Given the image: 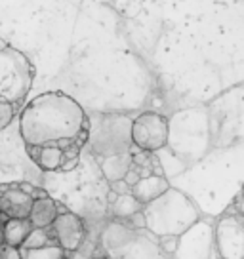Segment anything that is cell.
Segmentation results:
<instances>
[{
	"label": "cell",
	"instance_id": "cell-1",
	"mask_svg": "<svg viewBox=\"0 0 244 259\" xmlns=\"http://www.w3.org/2000/svg\"><path fill=\"white\" fill-rule=\"evenodd\" d=\"M19 136L27 145H59L76 139L90 120L80 103L65 92H46L19 109Z\"/></svg>",
	"mask_w": 244,
	"mask_h": 259
},
{
	"label": "cell",
	"instance_id": "cell-2",
	"mask_svg": "<svg viewBox=\"0 0 244 259\" xmlns=\"http://www.w3.org/2000/svg\"><path fill=\"white\" fill-rule=\"evenodd\" d=\"M141 211L145 215V227L156 236H178L198 219L193 200L174 187H168L162 194L143 204Z\"/></svg>",
	"mask_w": 244,
	"mask_h": 259
},
{
	"label": "cell",
	"instance_id": "cell-3",
	"mask_svg": "<svg viewBox=\"0 0 244 259\" xmlns=\"http://www.w3.org/2000/svg\"><path fill=\"white\" fill-rule=\"evenodd\" d=\"M99 248L113 259H156L166 257L160 250L158 236L147 227L111 221L99 235Z\"/></svg>",
	"mask_w": 244,
	"mask_h": 259
},
{
	"label": "cell",
	"instance_id": "cell-4",
	"mask_svg": "<svg viewBox=\"0 0 244 259\" xmlns=\"http://www.w3.org/2000/svg\"><path fill=\"white\" fill-rule=\"evenodd\" d=\"M181 162L202 158L210 147V118L200 109L179 111L168 120V141Z\"/></svg>",
	"mask_w": 244,
	"mask_h": 259
},
{
	"label": "cell",
	"instance_id": "cell-5",
	"mask_svg": "<svg viewBox=\"0 0 244 259\" xmlns=\"http://www.w3.org/2000/svg\"><path fill=\"white\" fill-rule=\"evenodd\" d=\"M33 80L34 67L29 57L8 44L0 52V99L14 103L19 111L33 88Z\"/></svg>",
	"mask_w": 244,
	"mask_h": 259
},
{
	"label": "cell",
	"instance_id": "cell-6",
	"mask_svg": "<svg viewBox=\"0 0 244 259\" xmlns=\"http://www.w3.org/2000/svg\"><path fill=\"white\" fill-rule=\"evenodd\" d=\"M132 120L120 114H109L103 116V122L99 124V128L92 134V147L94 153L99 156H109V154L124 153L130 151L132 136H130Z\"/></svg>",
	"mask_w": 244,
	"mask_h": 259
},
{
	"label": "cell",
	"instance_id": "cell-7",
	"mask_svg": "<svg viewBox=\"0 0 244 259\" xmlns=\"http://www.w3.org/2000/svg\"><path fill=\"white\" fill-rule=\"evenodd\" d=\"M176 259H212L218 257L216 251V236H214V227L204 221L196 219L195 223L178 235V244L172 253Z\"/></svg>",
	"mask_w": 244,
	"mask_h": 259
},
{
	"label": "cell",
	"instance_id": "cell-8",
	"mask_svg": "<svg viewBox=\"0 0 244 259\" xmlns=\"http://www.w3.org/2000/svg\"><path fill=\"white\" fill-rule=\"evenodd\" d=\"M130 136L132 143L141 151H160L168 141V118L153 111L141 113L132 120Z\"/></svg>",
	"mask_w": 244,
	"mask_h": 259
},
{
	"label": "cell",
	"instance_id": "cell-9",
	"mask_svg": "<svg viewBox=\"0 0 244 259\" xmlns=\"http://www.w3.org/2000/svg\"><path fill=\"white\" fill-rule=\"evenodd\" d=\"M216 251L221 259L244 257V219L238 215L221 218L214 229Z\"/></svg>",
	"mask_w": 244,
	"mask_h": 259
},
{
	"label": "cell",
	"instance_id": "cell-10",
	"mask_svg": "<svg viewBox=\"0 0 244 259\" xmlns=\"http://www.w3.org/2000/svg\"><path fill=\"white\" fill-rule=\"evenodd\" d=\"M52 236L56 244H59L65 253H73L82 246L84 238H86V229H84V221H82L76 213L73 211H63L57 213L56 219L50 225Z\"/></svg>",
	"mask_w": 244,
	"mask_h": 259
},
{
	"label": "cell",
	"instance_id": "cell-11",
	"mask_svg": "<svg viewBox=\"0 0 244 259\" xmlns=\"http://www.w3.org/2000/svg\"><path fill=\"white\" fill-rule=\"evenodd\" d=\"M33 196L25 193L17 183L0 185V213L8 219H27L33 206Z\"/></svg>",
	"mask_w": 244,
	"mask_h": 259
},
{
	"label": "cell",
	"instance_id": "cell-12",
	"mask_svg": "<svg viewBox=\"0 0 244 259\" xmlns=\"http://www.w3.org/2000/svg\"><path fill=\"white\" fill-rule=\"evenodd\" d=\"M25 151L29 158L40 168L42 171H59L63 164V149L59 145H27Z\"/></svg>",
	"mask_w": 244,
	"mask_h": 259
},
{
	"label": "cell",
	"instance_id": "cell-13",
	"mask_svg": "<svg viewBox=\"0 0 244 259\" xmlns=\"http://www.w3.org/2000/svg\"><path fill=\"white\" fill-rule=\"evenodd\" d=\"M168 187H170V183H168V179L164 178V176L149 174V176H141V178L130 187V193L134 194L141 204H147L149 200L156 198L158 194H162Z\"/></svg>",
	"mask_w": 244,
	"mask_h": 259
},
{
	"label": "cell",
	"instance_id": "cell-14",
	"mask_svg": "<svg viewBox=\"0 0 244 259\" xmlns=\"http://www.w3.org/2000/svg\"><path fill=\"white\" fill-rule=\"evenodd\" d=\"M132 164H134V154L130 151L109 154V156L101 158V174L111 183V181L124 178V174L128 171V168H130Z\"/></svg>",
	"mask_w": 244,
	"mask_h": 259
},
{
	"label": "cell",
	"instance_id": "cell-15",
	"mask_svg": "<svg viewBox=\"0 0 244 259\" xmlns=\"http://www.w3.org/2000/svg\"><path fill=\"white\" fill-rule=\"evenodd\" d=\"M56 200L50 196H42V198H34L33 206H31V213H29V221L33 227L38 229H46L52 225V221L56 219Z\"/></svg>",
	"mask_w": 244,
	"mask_h": 259
},
{
	"label": "cell",
	"instance_id": "cell-16",
	"mask_svg": "<svg viewBox=\"0 0 244 259\" xmlns=\"http://www.w3.org/2000/svg\"><path fill=\"white\" fill-rule=\"evenodd\" d=\"M31 221L27 219H6L2 223V233H4V244H8L12 248H19L25 236L31 233Z\"/></svg>",
	"mask_w": 244,
	"mask_h": 259
},
{
	"label": "cell",
	"instance_id": "cell-17",
	"mask_svg": "<svg viewBox=\"0 0 244 259\" xmlns=\"http://www.w3.org/2000/svg\"><path fill=\"white\" fill-rule=\"evenodd\" d=\"M111 206H113V215L116 219H128L132 213H136L143 208V204L139 202L132 193L116 194V198L111 202Z\"/></svg>",
	"mask_w": 244,
	"mask_h": 259
},
{
	"label": "cell",
	"instance_id": "cell-18",
	"mask_svg": "<svg viewBox=\"0 0 244 259\" xmlns=\"http://www.w3.org/2000/svg\"><path fill=\"white\" fill-rule=\"evenodd\" d=\"M19 255L25 259H61L65 257L67 253L59 244L50 242L44 244V246H38V248H31V250L21 251Z\"/></svg>",
	"mask_w": 244,
	"mask_h": 259
},
{
	"label": "cell",
	"instance_id": "cell-19",
	"mask_svg": "<svg viewBox=\"0 0 244 259\" xmlns=\"http://www.w3.org/2000/svg\"><path fill=\"white\" fill-rule=\"evenodd\" d=\"M17 113L19 111H17V107L14 103H10L6 99H0V132L4 128H8L10 124L14 122Z\"/></svg>",
	"mask_w": 244,
	"mask_h": 259
},
{
	"label": "cell",
	"instance_id": "cell-20",
	"mask_svg": "<svg viewBox=\"0 0 244 259\" xmlns=\"http://www.w3.org/2000/svg\"><path fill=\"white\" fill-rule=\"evenodd\" d=\"M158 244H160V250L164 251V255L172 257V253L176 250V244H178V236H174V235L158 236Z\"/></svg>",
	"mask_w": 244,
	"mask_h": 259
},
{
	"label": "cell",
	"instance_id": "cell-21",
	"mask_svg": "<svg viewBox=\"0 0 244 259\" xmlns=\"http://www.w3.org/2000/svg\"><path fill=\"white\" fill-rule=\"evenodd\" d=\"M111 191H114L116 194L130 193V185L124 179H116V181H111Z\"/></svg>",
	"mask_w": 244,
	"mask_h": 259
},
{
	"label": "cell",
	"instance_id": "cell-22",
	"mask_svg": "<svg viewBox=\"0 0 244 259\" xmlns=\"http://www.w3.org/2000/svg\"><path fill=\"white\" fill-rule=\"evenodd\" d=\"M128 219H130L132 227H145V215H143V211L141 210L136 211V213H132Z\"/></svg>",
	"mask_w": 244,
	"mask_h": 259
},
{
	"label": "cell",
	"instance_id": "cell-23",
	"mask_svg": "<svg viewBox=\"0 0 244 259\" xmlns=\"http://www.w3.org/2000/svg\"><path fill=\"white\" fill-rule=\"evenodd\" d=\"M33 198H42V196H50L44 189H40V187H34V191H33V194H31Z\"/></svg>",
	"mask_w": 244,
	"mask_h": 259
},
{
	"label": "cell",
	"instance_id": "cell-24",
	"mask_svg": "<svg viewBox=\"0 0 244 259\" xmlns=\"http://www.w3.org/2000/svg\"><path fill=\"white\" fill-rule=\"evenodd\" d=\"M6 46H8V42H6L4 38H2V36H0V52H2V50L6 48Z\"/></svg>",
	"mask_w": 244,
	"mask_h": 259
},
{
	"label": "cell",
	"instance_id": "cell-25",
	"mask_svg": "<svg viewBox=\"0 0 244 259\" xmlns=\"http://www.w3.org/2000/svg\"><path fill=\"white\" fill-rule=\"evenodd\" d=\"M4 244V233H2V223H0V246Z\"/></svg>",
	"mask_w": 244,
	"mask_h": 259
},
{
	"label": "cell",
	"instance_id": "cell-26",
	"mask_svg": "<svg viewBox=\"0 0 244 259\" xmlns=\"http://www.w3.org/2000/svg\"><path fill=\"white\" fill-rule=\"evenodd\" d=\"M242 196H244V185H242Z\"/></svg>",
	"mask_w": 244,
	"mask_h": 259
}]
</instances>
